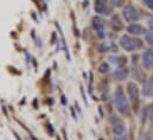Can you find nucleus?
<instances>
[{
    "label": "nucleus",
    "mask_w": 153,
    "mask_h": 140,
    "mask_svg": "<svg viewBox=\"0 0 153 140\" xmlns=\"http://www.w3.org/2000/svg\"><path fill=\"white\" fill-rule=\"evenodd\" d=\"M114 104L120 114L126 115V116L129 115V105H128L127 98L125 96V94L122 92V88H117L114 96Z\"/></svg>",
    "instance_id": "1"
},
{
    "label": "nucleus",
    "mask_w": 153,
    "mask_h": 140,
    "mask_svg": "<svg viewBox=\"0 0 153 140\" xmlns=\"http://www.w3.org/2000/svg\"><path fill=\"white\" fill-rule=\"evenodd\" d=\"M120 46L126 51H134L143 46V42L138 38H132L131 36H122L120 38Z\"/></svg>",
    "instance_id": "2"
},
{
    "label": "nucleus",
    "mask_w": 153,
    "mask_h": 140,
    "mask_svg": "<svg viewBox=\"0 0 153 140\" xmlns=\"http://www.w3.org/2000/svg\"><path fill=\"white\" fill-rule=\"evenodd\" d=\"M94 10L96 13L102 16H109L112 13V6L109 5L108 0H95Z\"/></svg>",
    "instance_id": "3"
},
{
    "label": "nucleus",
    "mask_w": 153,
    "mask_h": 140,
    "mask_svg": "<svg viewBox=\"0 0 153 140\" xmlns=\"http://www.w3.org/2000/svg\"><path fill=\"white\" fill-rule=\"evenodd\" d=\"M122 16L127 22H137L140 19V14L134 6H126L122 11Z\"/></svg>",
    "instance_id": "4"
},
{
    "label": "nucleus",
    "mask_w": 153,
    "mask_h": 140,
    "mask_svg": "<svg viewBox=\"0 0 153 140\" xmlns=\"http://www.w3.org/2000/svg\"><path fill=\"white\" fill-rule=\"evenodd\" d=\"M113 134H114V140L127 139V132H126V128L121 121L115 120V124L113 126Z\"/></svg>",
    "instance_id": "5"
},
{
    "label": "nucleus",
    "mask_w": 153,
    "mask_h": 140,
    "mask_svg": "<svg viewBox=\"0 0 153 140\" xmlns=\"http://www.w3.org/2000/svg\"><path fill=\"white\" fill-rule=\"evenodd\" d=\"M93 24V29L96 31V34L99 35V37L103 38L106 36V29H105V22L100 18V17H94L91 20Z\"/></svg>",
    "instance_id": "6"
},
{
    "label": "nucleus",
    "mask_w": 153,
    "mask_h": 140,
    "mask_svg": "<svg viewBox=\"0 0 153 140\" xmlns=\"http://www.w3.org/2000/svg\"><path fill=\"white\" fill-rule=\"evenodd\" d=\"M127 92H128V95L131 98V100L133 102H138L139 100V95H140V90L138 88V86L134 83V82H129L127 84Z\"/></svg>",
    "instance_id": "7"
},
{
    "label": "nucleus",
    "mask_w": 153,
    "mask_h": 140,
    "mask_svg": "<svg viewBox=\"0 0 153 140\" xmlns=\"http://www.w3.org/2000/svg\"><path fill=\"white\" fill-rule=\"evenodd\" d=\"M143 66L147 70H153V51L152 50H146L143 54Z\"/></svg>",
    "instance_id": "8"
},
{
    "label": "nucleus",
    "mask_w": 153,
    "mask_h": 140,
    "mask_svg": "<svg viewBox=\"0 0 153 140\" xmlns=\"http://www.w3.org/2000/svg\"><path fill=\"white\" fill-rule=\"evenodd\" d=\"M97 49H99V51L102 52V54L109 52V51H114V50L116 51V46L114 45V43L111 42V40H105V42L100 43L99 46H97Z\"/></svg>",
    "instance_id": "9"
},
{
    "label": "nucleus",
    "mask_w": 153,
    "mask_h": 140,
    "mask_svg": "<svg viewBox=\"0 0 153 140\" xmlns=\"http://www.w3.org/2000/svg\"><path fill=\"white\" fill-rule=\"evenodd\" d=\"M127 31H128L131 35L139 36L145 32V29H144L141 25H139V24H131V25L127 28Z\"/></svg>",
    "instance_id": "10"
},
{
    "label": "nucleus",
    "mask_w": 153,
    "mask_h": 140,
    "mask_svg": "<svg viewBox=\"0 0 153 140\" xmlns=\"http://www.w3.org/2000/svg\"><path fill=\"white\" fill-rule=\"evenodd\" d=\"M143 95L147 98H153V82H146L143 87Z\"/></svg>",
    "instance_id": "11"
},
{
    "label": "nucleus",
    "mask_w": 153,
    "mask_h": 140,
    "mask_svg": "<svg viewBox=\"0 0 153 140\" xmlns=\"http://www.w3.org/2000/svg\"><path fill=\"white\" fill-rule=\"evenodd\" d=\"M127 75H128L127 70L123 69V68L116 69V70L114 71V74H113L114 78H115V80H117V81H122V80H125V78L127 77Z\"/></svg>",
    "instance_id": "12"
},
{
    "label": "nucleus",
    "mask_w": 153,
    "mask_h": 140,
    "mask_svg": "<svg viewBox=\"0 0 153 140\" xmlns=\"http://www.w3.org/2000/svg\"><path fill=\"white\" fill-rule=\"evenodd\" d=\"M111 25H112V28L114 29L115 31H121V30L123 29V24L121 23V20L119 19L117 16H115V17L112 18V20H111Z\"/></svg>",
    "instance_id": "13"
},
{
    "label": "nucleus",
    "mask_w": 153,
    "mask_h": 140,
    "mask_svg": "<svg viewBox=\"0 0 153 140\" xmlns=\"http://www.w3.org/2000/svg\"><path fill=\"white\" fill-rule=\"evenodd\" d=\"M132 75H133V78L134 80H138V81H144V78H145L144 72L140 69H138V68H135V69L133 70V74Z\"/></svg>",
    "instance_id": "14"
},
{
    "label": "nucleus",
    "mask_w": 153,
    "mask_h": 140,
    "mask_svg": "<svg viewBox=\"0 0 153 140\" xmlns=\"http://www.w3.org/2000/svg\"><path fill=\"white\" fill-rule=\"evenodd\" d=\"M145 39H146L149 45L153 46V30H150V31L145 32Z\"/></svg>",
    "instance_id": "15"
},
{
    "label": "nucleus",
    "mask_w": 153,
    "mask_h": 140,
    "mask_svg": "<svg viewBox=\"0 0 153 140\" xmlns=\"http://www.w3.org/2000/svg\"><path fill=\"white\" fill-rule=\"evenodd\" d=\"M108 70H109V66H108L106 62H103V63H101V64L99 66V71H100L101 74H106V72H108Z\"/></svg>",
    "instance_id": "16"
},
{
    "label": "nucleus",
    "mask_w": 153,
    "mask_h": 140,
    "mask_svg": "<svg viewBox=\"0 0 153 140\" xmlns=\"http://www.w3.org/2000/svg\"><path fill=\"white\" fill-rule=\"evenodd\" d=\"M108 60H109V62H111L113 66H120V63H121V62H120L121 58L117 57V56H109Z\"/></svg>",
    "instance_id": "17"
},
{
    "label": "nucleus",
    "mask_w": 153,
    "mask_h": 140,
    "mask_svg": "<svg viewBox=\"0 0 153 140\" xmlns=\"http://www.w3.org/2000/svg\"><path fill=\"white\" fill-rule=\"evenodd\" d=\"M125 1L126 0H112V2H113V5H114L115 7H121L125 4Z\"/></svg>",
    "instance_id": "18"
},
{
    "label": "nucleus",
    "mask_w": 153,
    "mask_h": 140,
    "mask_svg": "<svg viewBox=\"0 0 153 140\" xmlns=\"http://www.w3.org/2000/svg\"><path fill=\"white\" fill-rule=\"evenodd\" d=\"M144 1H145V5H146L149 8L153 10V0H144Z\"/></svg>",
    "instance_id": "19"
},
{
    "label": "nucleus",
    "mask_w": 153,
    "mask_h": 140,
    "mask_svg": "<svg viewBox=\"0 0 153 140\" xmlns=\"http://www.w3.org/2000/svg\"><path fill=\"white\" fill-rule=\"evenodd\" d=\"M147 24L150 25V28L153 30V16H150V17L147 18Z\"/></svg>",
    "instance_id": "20"
},
{
    "label": "nucleus",
    "mask_w": 153,
    "mask_h": 140,
    "mask_svg": "<svg viewBox=\"0 0 153 140\" xmlns=\"http://www.w3.org/2000/svg\"><path fill=\"white\" fill-rule=\"evenodd\" d=\"M149 118H150V121L153 124V106L150 108V110H149Z\"/></svg>",
    "instance_id": "21"
},
{
    "label": "nucleus",
    "mask_w": 153,
    "mask_h": 140,
    "mask_svg": "<svg viewBox=\"0 0 153 140\" xmlns=\"http://www.w3.org/2000/svg\"><path fill=\"white\" fill-rule=\"evenodd\" d=\"M147 140H153V128L150 130L147 133Z\"/></svg>",
    "instance_id": "22"
},
{
    "label": "nucleus",
    "mask_w": 153,
    "mask_h": 140,
    "mask_svg": "<svg viewBox=\"0 0 153 140\" xmlns=\"http://www.w3.org/2000/svg\"><path fill=\"white\" fill-rule=\"evenodd\" d=\"M138 140H146V139H145L144 137H140V138H139V139H138Z\"/></svg>",
    "instance_id": "23"
}]
</instances>
